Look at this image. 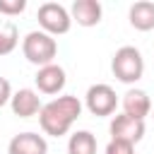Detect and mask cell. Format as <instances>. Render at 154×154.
<instances>
[{
  "instance_id": "cell-1",
  "label": "cell",
  "mask_w": 154,
  "mask_h": 154,
  "mask_svg": "<svg viewBox=\"0 0 154 154\" xmlns=\"http://www.w3.org/2000/svg\"><path fill=\"white\" fill-rule=\"evenodd\" d=\"M79 116H82V101L72 94H63V96H55L41 106L38 123H41V130L46 135L63 137L70 132V128L75 125V120Z\"/></svg>"
},
{
  "instance_id": "cell-2",
  "label": "cell",
  "mask_w": 154,
  "mask_h": 154,
  "mask_svg": "<svg viewBox=\"0 0 154 154\" xmlns=\"http://www.w3.org/2000/svg\"><path fill=\"white\" fill-rule=\"evenodd\" d=\"M111 70H113V77L118 82H123V84H135L137 79H142V75H144V58H142L140 48L120 46L113 53Z\"/></svg>"
},
{
  "instance_id": "cell-3",
  "label": "cell",
  "mask_w": 154,
  "mask_h": 154,
  "mask_svg": "<svg viewBox=\"0 0 154 154\" xmlns=\"http://www.w3.org/2000/svg\"><path fill=\"white\" fill-rule=\"evenodd\" d=\"M22 53L24 58L36 65V67H43V65H51L58 55V41L53 36H48L46 31L36 29V31H29L24 38H22Z\"/></svg>"
},
{
  "instance_id": "cell-4",
  "label": "cell",
  "mask_w": 154,
  "mask_h": 154,
  "mask_svg": "<svg viewBox=\"0 0 154 154\" xmlns=\"http://www.w3.org/2000/svg\"><path fill=\"white\" fill-rule=\"evenodd\" d=\"M36 19H38V26L41 31H46L48 36H63L70 31L72 26V17H70V10L60 2H43L36 12Z\"/></svg>"
},
{
  "instance_id": "cell-5",
  "label": "cell",
  "mask_w": 154,
  "mask_h": 154,
  "mask_svg": "<svg viewBox=\"0 0 154 154\" xmlns=\"http://www.w3.org/2000/svg\"><path fill=\"white\" fill-rule=\"evenodd\" d=\"M84 106L91 116L96 118H106L116 113L118 106V94L111 84H91L84 94Z\"/></svg>"
},
{
  "instance_id": "cell-6",
  "label": "cell",
  "mask_w": 154,
  "mask_h": 154,
  "mask_svg": "<svg viewBox=\"0 0 154 154\" xmlns=\"http://www.w3.org/2000/svg\"><path fill=\"white\" fill-rule=\"evenodd\" d=\"M108 132H111V140L137 144L144 137V120H137V118H130V116L120 113V116H113V120L108 125Z\"/></svg>"
},
{
  "instance_id": "cell-7",
  "label": "cell",
  "mask_w": 154,
  "mask_h": 154,
  "mask_svg": "<svg viewBox=\"0 0 154 154\" xmlns=\"http://www.w3.org/2000/svg\"><path fill=\"white\" fill-rule=\"evenodd\" d=\"M34 82H36V89H38L41 94L55 96V94H60V91L65 89L67 77H65V70H63L58 63H51V65L38 67V72H36V77H34Z\"/></svg>"
},
{
  "instance_id": "cell-8",
  "label": "cell",
  "mask_w": 154,
  "mask_h": 154,
  "mask_svg": "<svg viewBox=\"0 0 154 154\" xmlns=\"http://www.w3.org/2000/svg\"><path fill=\"white\" fill-rule=\"evenodd\" d=\"M41 96H38V91H34V89H17V91H12V99H10V108H12V113L17 116V118H34V116H38L41 113Z\"/></svg>"
},
{
  "instance_id": "cell-9",
  "label": "cell",
  "mask_w": 154,
  "mask_h": 154,
  "mask_svg": "<svg viewBox=\"0 0 154 154\" xmlns=\"http://www.w3.org/2000/svg\"><path fill=\"white\" fill-rule=\"evenodd\" d=\"M7 154H48V142L38 132H19L10 140Z\"/></svg>"
},
{
  "instance_id": "cell-10",
  "label": "cell",
  "mask_w": 154,
  "mask_h": 154,
  "mask_svg": "<svg viewBox=\"0 0 154 154\" xmlns=\"http://www.w3.org/2000/svg\"><path fill=\"white\" fill-rule=\"evenodd\" d=\"M70 17L79 26H96L103 17V7L99 0H75L70 7Z\"/></svg>"
},
{
  "instance_id": "cell-11",
  "label": "cell",
  "mask_w": 154,
  "mask_h": 154,
  "mask_svg": "<svg viewBox=\"0 0 154 154\" xmlns=\"http://www.w3.org/2000/svg\"><path fill=\"white\" fill-rule=\"evenodd\" d=\"M123 113L137 120H144L152 113V99L142 89H128L123 94Z\"/></svg>"
},
{
  "instance_id": "cell-12",
  "label": "cell",
  "mask_w": 154,
  "mask_h": 154,
  "mask_svg": "<svg viewBox=\"0 0 154 154\" xmlns=\"http://www.w3.org/2000/svg\"><path fill=\"white\" fill-rule=\"evenodd\" d=\"M128 19H130V24H132L137 31H152V29H154V2H149V0H137L135 5H130Z\"/></svg>"
},
{
  "instance_id": "cell-13",
  "label": "cell",
  "mask_w": 154,
  "mask_h": 154,
  "mask_svg": "<svg viewBox=\"0 0 154 154\" xmlns=\"http://www.w3.org/2000/svg\"><path fill=\"white\" fill-rule=\"evenodd\" d=\"M67 154H96V137L89 130H77L67 140Z\"/></svg>"
},
{
  "instance_id": "cell-14",
  "label": "cell",
  "mask_w": 154,
  "mask_h": 154,
  "mask_svg": "<svg viewBox=\"0 0 154 154\" xmlns=\"http://www.w3.org/2000/svg\"><path fill=\"white\" fill-rule=\"evenodd\" d=\"M19 43V31L14 22H5L0 26V55H10Z\"/></svg>"
},
{
  "instance_id": "cell-15",
  "label": "cell",
  "mask_w": 154,
  "mask_h": 154,
  "mask_svg": "<svg viewBox=\"0 0 154 154\" xmlns=\"http://www.w3.org/2000/svg\"><path fill=\"white\" fill-rule=\"evenodd\" d=\"M26 10V0H0V14L17 17Z\"/></svg>"
},
{
  "instance_id": "cell-16",
  "label": "cell",
  "mask_w": 154,
  "mask_h": 154,
  "mask_svg": "<svg viewBox=\"0 0 154 154\" xmlns=\"http://www.w3.org/2000/svg\"><path fill=\"white\" fill-rule=\"evenodd\" d=\"M106 154H135V144L120 142V140H111L106 144Z\"/></svg>"
},
{
  "instance_id": "cell-17",
  "label": "cell",
  "mask_w": 154,
  "mask_h": 154,
  "mask_svg": "<svg viewBox=\"0 0 154 154\" xmlns=\"http://www.w3.org/2000/svg\"><path fill=\"white\" fill-rule=\"evenodd\" d=\"M10 99H12V87H10V82L5 77H0V108L7 106Z\"/></svg>"
},
{
  "instance_id": "cell-18",
  "label": "cell",
  "mask_w": 154,
  "mask_h": 154,
  "mask_svg": "<svg viewBox=\"0 0 154 154\" xmlns=\"http://www.w3.org/2000/svg\"><path fill=\"white\" fill-rule=\"evenodd\" d=\"M152 118H154V106H152Z\"/></svg>"
}]
</instances>
